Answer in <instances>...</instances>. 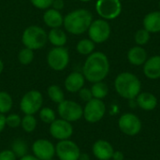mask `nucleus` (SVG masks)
Instances as JSON below:
<instances>
[{"instance_id": "f257e3e1", "label": "nucleus", "mask_w": 160, "mask_h": 160, "mask_svg": "<svg viewBox=\"0 0 160 160\" xmlns=\"http://www.w3.org/2000/svg\"><path fill=\"white\" fill-rule=\"evenodd\" d=\"M109 59L101 52H92L89 54L82 68V74L84 78L94 83L102 82L109 74Z\"/></svg>"}, {"instance_id": "f03ea898", "label": "nucleus", "mask_w": 160, "mask_h": 160, "mask_svg": "<svg viewBox=\"0 0 160 160\" xmlns=\"http://www.w3.org/2000/svg\"><path fill=\"white\" fill-rule=\"evenodd\" d=\"M92 22V13L87 9L80 8L73 10L66 15L63 24L68 33L73 35H81L88 31Z\"/></svg>"}, {"instance_id": "7ed1b4c3", "label": "nucleus", "mask_w": 160, "mask_h": 160, "mask_svg": "<svg viewBox=\"0 0 160 160\" xmlns=\"http://www.w3.org/2000/svg\"><path fill=\"white\" fill-rule=\"evenodd\" d=\"M114 87L119 96L131 100L137 98L140 94L142 84L136 75L130 72H123L116 77Z\"/></svg>"}, {"instance_id": "20e7f679", "label": "nucleus", "mask_w": 160, "mask_h": 160, "mask_svg": "<svg viewBox=\"0 0 160 160\" xmlns=\"http://www.w3.org/2000/svg\"><path fill=\"white\" fill-rule=\"evenodd\" d=\"M48 40V35L45 30L38 25L28 26L22 33V41L23 45L31 50H38L44 47Z\"/></svg>"}, {"instance_id": "39448f33", "label": "nucleus", "mask_w": 160, "mask_h": 160, "mask_svg": "<svg viewBox=\"0 0 160 160\" xmlns=\"http://www.w3.org/2000/svg\"><path fill=\"white\" fill-rule=\"evenodd\" d=\"M43 104V97L39 91L31 90L24 94L20 102V109L24 114L34 115L40 111Z\"/></svg>"}, {"instance_id": "423d86ee", "label": "nucleus", "mask_w": 160, "mask_h": 160, "mask_svg": "<svg viewBox=\"0 0 160 160\" xmlns=\"http://www.w3.org/2000/svg\"><path fill=\"white\" fill-rule=\"evenodd\" d=\"M47 62L51 68L56 71L64 70L69 63V53L65 47H54L47 55Z\"/></svg>"}, {"instance_id": "0eeeda50", "label": "nucleus", "mask_w": 160, "mask_h": 160, "mask_svg": "<svg viewBox=\"0 0 160 160\" xmlns=\"http://www.w3.org/2000/svg\"><path fill=\"white\" fill-rule=\"evenodd\" d=\"M57 112L62 119L70 123L80 120L83 115L82 106L73 100H64L59 103Z\"/></svg>"}, {"instance_id": "6e6552de", "label": "nucleus", "mask_w": 160, "mask_h": 160, "mask_svg": "<svg viewBox=\"0 0 160 160\" xmlns=\"http://www.w3.org/2000/svg\"><path fill=\"white\" fill-rule=\"evenodd\" d=\"M98 14L106 20L117 18L122 11L121 1L119 0H98L96 4Z\"/></svg>"}, {"instance_id": "1a4fd4ad", "label": "nucleus", "mask_w": 160, "mask_h": 160, "mask_svg": "<svg viewBox=\"0 0 160 160\" xmlns=\"http://www.w3.org/2000/svg\"><path fill=\"white\" fill-rule=\"evenodd\" d=\"M88 35L95 43H102L110 38L111 26L105 20H95L88 28Z\"/></svg>"}, {"instance_id": "9d476101", "label": "nucleus", "mask_w": 160, "mask_h": 160, "mask_svg": "<svg viewBox=\"0 0 160 160\" xmlns=\"http://www.w3.org/2000/svg\"><path fill=\"white\" fill-rule=\"evenodd\" d=\"M106 112V106L101 99L92 98L86 102L83 109V117L89 123H97L100 121Z\"/></svg>"}, {"instance_id": "9b49d317", "label": "nucleus", "mask_w": 160, "mask_h": 160, "mask_svg": "<svg viewBox=\"0 0 160 160\" xmlns=\"http://www.w3.org/2000/svg\"><path fill=\"white\" fill-rule=\"evenodd\" d=\"M55 155L60 160H79L81 151L74 142L63 140L59 141L56 144Z\"/></svg>"}, {"instance_id": "f8f14e48", "label": "nucleus", "mask_w": 160, "mask_h": 160, "mask_svg": "<svg viewBox=\"0 0 160 160\" xmlns=\"http://www.w3.org/2000/svg\"><path fill=\"white\" fill-rule=\"evenodd\" d=\"M120 130L128 136L137 135L142 129V122L138 116L133 113L123 114L118 121Z\"/></svg>"}, {"instance_id": "ddd939ff", "label": "nucleus", "mask_w": 160, "mask_h": 160, "mask_svg": "<svg viewBox=\"0 0 160 160\" xmlns=\"http://www.w3.org/2000/svg\"><path fill=\"white\" fill-rule=\"evenodd\" d=\"M50 134L58 141L68 140L73 134V127L70 122L64 119H55L50 124Z\"/></svg>"}, {"instance_id": "4468645a", "label": "nucleus", "mask_w": 160, "mask_h": 160, "mask_svg": "<svg viewBox=\"0 0 160 160\" xmlns=\"http://www.w3.org/2000/svg\"><path fill=\"white\" fill-rule=\"evenodd\" d=\"M32 152L38 159L51 160L55 155V146L48 140L39 139L33 143Z\"/></svg>"}, {"instance_id": "2eb2a0df", "label": "nucleus", "mask_w": 160, "mask_h": 160, "mask_svg": "<svg viewBox=\"0 0 160 160\" xmlns=\"http://www.w3.org/2000/svg\"><path fill=\"white\" fill-rule=\"evenodd\" d=\"M94 156L99 160H109L112 158L114 150L110 142L107 141L99 140L96 142L92 148Z\"/></svg>"}, {"instance_id": "dca6fc26", "label": "nucleus", "mask_w": 160, "mask_h": 160, "mask_svg": "<svg viewBox=\"0 0 160 160\" xmlns=\"http://www.w3.org/2000/svg\"><path fill=\"white\" fill-rule=\"evenodd\" d=\"M84 76L80 72L70 73L65 80V88L70 93L79 92L84 85Z\"/></svg>"}, {"instance_id": "f3484780", "label": "nucleus", "mask_w": 160, "mask_h": 160, "mask_svg": "<svg viewBox=\"0 0 160 160\" xmlns=\"http://www.w3.org/2000/svg\"><path fill=\"white\" fill-rule=\"evenodd\" d=\"M144 75L151 79L156 80L160 78V55L153 56L146 60L143 64Z\"/></svg>"}, {"instance_id": "a211bd4d", "label": "nucleus", "mask_w": 160, "mask_h": 160, "mask_svg": "<svg viewBox=\"0 0 160 160\" xmlns=\"http://www.w3.org/2000/svg\"><path fill=\"white\" fill-rule=\"evenodd\" d=\"M43 21L51 28H60L64 22V18L59 10L48 8L43 15Z\"/></svg>"}, {"instance_id": "6ab92c4d", "label": "nucleus", "mask_w": 160, "mask_h": 160, "mask_svg": "<svg viewBox=\"0 0 160 160\" xmlns=\"http://www.w3.org/2000/svg\"><path fill=\"white\" fill-rule=\"evenodd\" d=\"M128 62L134 66L143 65L147 60V52L141 46H135L131 48L128 52Z\"/></svg>"}, {"instance_id": "aec40b11", "label": "nucleus", "mask_w": 160, "mask_h": 160, "mask_svg": "<svg viewBox=\"0 0 160 160\" xmlns=\"http://www.w3.org/2000/svg\"><path fill=\"white\" fill-rule=\"evenodd\" d=\"M143 26L149 33L160 32V11L148 13L143 19Z\"/></svg>"}, {"instance_id": "412c9836", "label": "nucleus", "mask_w": 160, "mask_h": 160, "mask_svg": "<svg viewBox=\"0 0 160 160\" xmlns=\"http://www.w3.org/2000/svg\"><path fill=\"white\" fill-rule=\"evenodd\" d=\"M137 104L144 111H153L158 105V98L151 93H141L137 97Z\"/></svg>"}, {"instance_id": "4be33fe9", "label": "nucleus", "mask_w": 160, "mask_h": 160, "mask_svg": "<svg viewBox=\"0 0 160 160\" xmlns=\"http://www.w3.org/2000/svg\"><path fill=\"white\" fill-rule=\"evenodd\" d=\"M48 39L54 47H64L68 41V37L62 29L52 28L48 34Z\"/></svg>"}, {"instance_id": "5701e85b", "label": "nucleus", "mask_w": 160, "mask_h": 160, "mask_svg": "<svg viewBox=\"0 0 160 160\" xmlns=\"http://www.w3.org/2000/svg\"><path fill=\"white\" fill-rule=\"evenodd\" d=\"M11 151L15 154L17 158H22L27 155L28 147L27 143L22 139H16L11 144Z\"/></svg>"}, {"instance_id": "b1692460", "label": "nucleus", "mask_w": 160, "mask_h": 160, "mask_svg": "<svg viewBox=\"0 0 160 160\" xmlns=\"http://www.w3.org/2000/svg\"><path fill=\"white\" fill-rule=\"evenodd\" d=\"M95 50V42L91 39L84 38L78 42L77 44V51L80 54L82 55H89Z\"/></svg>"}, {"instance_id": "393cba45", "label": "nucleus", "mask_w": 160, "mask_h": 160, "mask_svg": "<svg viewBox=\"0 0 160 160\" xmlns=\"http://www.w3.org/2000/svg\"><path fill=\"white\" fill-rule=\"evenodd\" d=\"M91 92H92L94 98L102 99L108 95L109 88L106 83L102 82H95L93 86L91 87Z\"/></svg>"}, {"instance_id": "a878e982", "label": "nucleus", "mask_w": 160, "mask_h": 160, "mask_svg": "<svg viewBox=\"0 0 160 160\" xmlns=\"http://www.w3.org/2000/svg\"><path fill=\"white\" fill-rule=\"evenodd\" d=\"M13 105L12 98L5 91H0V113H8Z\"/></svg>"}, {"instance_id": "bb28decb", "label": "nucleus", "mask_w": 160, "mask_h": 160, "mask_svg": "<svg viewBox=\"0 0 160 160\" xmlns=\"http://www.w3.org/2000/svg\"><path fill=\"white\" fill-rule=\"evenodd\" d=\"M47 93H48V96L51 98V100H52L53 102H55L57 104H59V103H61L62 101L65 100L64 92L58 85H55V84L51 85L48 88Z\"/></svg>"}, {"instance_id": "cd10ccee", "label": "nucleus", "mask_w": 160, "mask_h": 160, "mask_svg": "<svg viewBox=\"0 0 160 160\" xmlns=\"http://www.w3.org/2000/svg\"><path fill=\"white\" fill-rule=\"evenodd\" d=\"M37 119L34 115L31 114H25L22 118V123H21V127L22 128V129L27 132V133H31L33 132L36 128H37Z\"/></svg>"}, {"instance_id": "c85d7f7f", "label": "nucleus", "mask_w": 160, "mask_h": 160, "mask_svg": "<svg viewBox=\"0 0 160 160\" xmlns=\"http://www.w3.org/2000/svg\"><path fill=\"white\" fill-rule=\"evenodd\" d=\"M39 118L46 124H51L55 120V112L49 107L41 108L39 111Z\"/></svg>"}, {"instance_id": "c756f323", "label": "nucleus", "mask_w": 160, "mask_h": 160, "mask_svg": "<svg viewBox=\"0 0 160 160\" xmlns=\"http://www.w3.org/2000/svg\"><path fill=\"white\" fill-rule=\"evenodd\" d=\"M18 59H19V62L22 65H28L30 64L33 60H34V52H33V50L31 49H28V48H24V49H22L19 52V55H18Z\"/></svg>"}, {"instance_id": "7c9ffc66", "label": "nucleus", "mask_w": 160, "mask_h": 160, "mask_svg": "<svg viewBox=\"0 0 160 160\" xmlns=\"http://www.w3.org/2000/svg\"><path fill=\"white\" fill-rule=\"evenodd\" d=\"M150 39V33L146 29H140L135 34V42L140 45H145Z\"/></svg>"}, {"instance_id": "2f4dec72", "label": "nucleus", "mask_w": 160, "mask_h": 160, "mask_svg": "<svg viewBox=\"0 0 160 160\" xmlns=\"http://www.w3.org/2000/svg\"><path fill=\"white\" fill-rule=\"evenodd\" d=\"M22 123V118L19 114L12 113L8 116H6V125L9 128H15L21 126Z\"/></svg>"}, {"instance_id": "473e14b6", "label": "nucleus", "mask_w": 160, "mask_h": 160, "mask_svg": "<svg viewBox=\"0 0 160 160\" xmlns=\"http://www.w3.org/2000/svg\"><path fill=\"white\" fill-rule=\"evenodd\" d=\"M32 5L39 9H48L52 7L53 0H30Z\"/></svg>"}, {"instance_id": "72a5a7b5", "label": "nucleus", "mask_w": 160, "mask_h": 160, "mask_svg": "<svg viewBox=\"0 0 160 160\" xmlns=\"http://www.w3.org/2000/svg\"><path fill=\"white\" fill-rule=\"evenodd\" d=\"M79 96H80L81 99L82 101H85V102H88L92 98H93V95H92V92H91V89L83 88V87L79 91Z\"/></svg>"}, {"instance_id": "f704fd0d", "label": "nucleus", "mask_w": 160, "mask_h": 160, "mask_svg": "<svg viewBox=\"0 0 160 160\" xmlns=\"http://www.w3.org/2000/svg\"><path fill=\"white\" fill-rule=\"evenodd\" d=\"M0 160H17V157L11 150H3L0 152Z\"/></svg>"}, {"instance_id": "c9c22d12", "label": "nucleus", "mask_w": 160, "mask_h": 160, "mask_svg": "<svg viewBox=\"0 0 160 160\" xmlns=\"http://www.w3.org/2000/svg\"><path fill=\"white\" fill-rule=\"evenodd\" d=\"M64 6H65V3H64V0H53L52 2V8L56 9V10H61L64 8Z\"/></svg>"}, {"instance_id": "e433bc0d", "label": "nucleus", "mask_w": 160, "mask_h": 160, "mask_svg": "<svg viewBox=\"0 0 160 160\" xmlns=\"http://www.w3.org/2000/svg\"><path fill=\"white\" fill-rule=\"evenodd\" d=\"M6 116L2 113H0V133L4 130L6 127Z\"/></svg>"}, {"instance_id": "4c0bfd02", "label": "nucleus", "mask_w": 160, "mask_h": 160, "mask_svg": "<svg viewBox=\"0 0 160 160\" xmlns=\"http://www.w3.org/2000/svg\"><path fill=\"white\" fill-rule=\"evenodd\" d=\"M112 158H113V160H124V155H123L122 152L116 151V152L113 153Z\"/></svg>"}, {"instance_id": "58836bf2", "label": "nucleus", "mask_w": 160, "mask_h": 160, "mask_svg": "<svg viewBox=\"0 0 160 160\" xmlns=\"http://www.w3.org/2000/svg\"><path fill=\"white\" fill-rule=\"evenodd\" d=\"M19 160H40L38 158H36L35 156H30V155H26L22 158H21Z\"/></svg>"}, {"instance_id": "ea45409f", "label": "nucleus", "mask_w": 160, "mask_h": 160, "mask_svg": "<svg viewBox=\"0 0 160 160\" xmlns=\"http://www.w3.org/2000/svg\"><path fill=\"white\" fill-rule=\"evenodd\" d=\"M79 160H90V157L87 155V154H82L80 155V158H79Z\"/></svg>"}, {"instance_id": "a19ab883", "label": "nucleus", "mask_w": 160, "mask_h": 160, "mask_svg": "<svg viewBox=\"0 0 160 160\" xmlns=\"http://www.w3.org/2000/svg\"><path fill=\"white\" fill-rule=\"evenodd\" d=\"M3 69H4V64H3V62H2V60L0 59V74L2 73V71H3Z\"/></svg>"}, {"instance_id": "79ce46f5", "label": "nucleus", "mask_w": 160, "mask_h": 160, "mask_svg": "<svg viewBox=\"0 0 160 160\" xmlns=\"http://www.w3.org/2000/svg\"><path fill=\"white\" fill-rule=\"evenodd\" d=\"M80 1H82V2H89L91 0H80Z\"/></svg>"}, {"instance_id": "37998d69", "label": "nucleus", "mask_w": 160, "mask_h": 160, "mask_svg": "<svg viewBox=\"0 0 160 160\" xmlns=\"http://www.w3.org/2000/svg\"><path fill=\"white\" fill-rule=\"evenodd\" d=\"M159 8H160V1H159Z\"/></svg>"}, {"instance_id": "c03bdc74", "label": "nucleus", "mask_w": 160, "mask_h": 160, "mask_svg": "<svg viewBox=\"0 0 160 160\" xmlns=\"http://www.w3.org/2000/svg\"><path fill=\"white\" fill-rule=\"evenodd\" d=\"M119 1H123V0H119Z\"/></svg>"}]
</instances>
